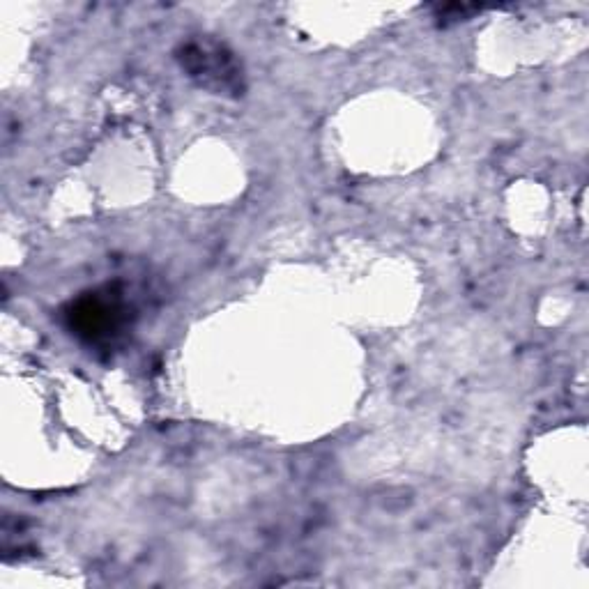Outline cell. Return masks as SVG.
Listing matches in <instances>:
<instances>
[{
  "mask_svg": "<svg viewBox=\"0 0 589 589\" xmlns=\"http://www.w3.org/2000/svg\"><path fill=\"white\" fill-rule=\"evenodd\" d=\"M116 311L102 300H86L74 309L72 320L79 327L81 334H88L90 339H97L99 334H106L116 327Z\"/></svg>",
  "mask_w": 589,
  "mask_h": 589,
  "instance_id": "6da1fadb",
  "label": "cell"
}]
</instances>
